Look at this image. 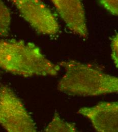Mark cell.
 Wrapping results in <instances>:
<instances>
[{
    "mask_svg": "<svg viewBox=\"0 0 118 132\" xmlns=\"http://www.w3.org/2000/svg\"><path fill=\"white\" fill-rule=\"evenodd\" d=\"M37 32L53 36L59 32L57 19L41 0H9Z\"/></svg>",
    "mask_w": 118,
    "mask_h": 132,
    "instance_id": "4",
    "label": "cell"
},
{
    "mask_svg": "<svg viewBox=\"0 0 118 132\" xmlns=\"http://www.w3.org/2000/svg\"><path fill=\"white\" fill-rule=\"evenodd\" d=\"M77 113L88 119L97 132H118V101L100 102Z\"/></svg>",
    "mask_w": 118,
    "mask_h": 132,
    "instance_id": "5",
    "label": "cell"
},
{
    "mask_svg": "<svg viewBox=\"0 0 118 132\" xmlns=\"http://www.w3.org/2000/svg\"><path fill=\"white\" fill-rule=\"evenodd\" d=\"M111 56L115 65L118 68V33L113 37L112 40Z\"/></svg>",
    "mask_w": 118,
    "mask_h": 132,
    "instance_id": "10",
    "label": "cell"
},
{
    "mask_svg": "<svg viewBox=\"0 0 118 132\" xmlns=\"http://www.w3.org/2000/svg\"><path fill=\"white\" fill-rule=\"evenodd\" d=\"M11 22V12L3 0H0V36L7 37L9 33Z\"/></svg>",
    "mask_w": 118,
    "mask_h": 132,
    "instance_id": "8",
    "label": "cell"
},
{
    "mask_svg": "<svg viewBox=\"0 0 118 132\" xmlns=\"http://www.w3.org/2000/svg\"><path fill=\"white\" fill-rule=\"evenodd\" d=\"M0 68L25 77L54 76L60 71V66L48 59L34 43L0 39Z\"/></svg>",
    "mask_w": 118,
    "mask_h": 132,
    "instance_id": "1",
    "label": "cell"
},
{
    "mask_svg": "<svg viewBox=\"0 0 118 132\" xmlns=\"http://www.w3.org/2000/svg\"><path fill=\"white\" fill-rule=\"evenodd\" d=\"M0 126L8 132H35L36 125L22 102L8 86H0Z\"/></svg>",
    "mask_w": 118,
    "mask_h": 132,
    "instance_id": "3",
    "label": "cell"
},
{
    "mask_svg": "<svg viewBox=\"0 0 118 132\" xmlns=\"http://www.w3.org/2000/svg\"><path fill=\"white\" fill-rule=\"evenodd\" d=\"M102 5L114 15L118 17V0H99Z\"/></svg>",
    "mask_w": 118,
    "mask_h": 132,
    "instance_id": "9",
    "label": "cell"
},
{
    "mask_svg": "<svg viewBox=\"0 0 118 132\" xmlns=\"http://www.w3.org/2000/svg\"><path fill=\"white\" fill-rule=\"evenodd\" d=\"M77 129L73 123H70L62 119L56 112L51 121L44 130V132H76Z\"/></svg>",
    "mask_w": 118,
    "mask_h": 132,
    "instance_id": "7",
    "label": "cell"
},
{
    "mask_svg": "<svg viewBox=\"0 0 118 132\" xmlns=\"http://www.w3.org/2000/svg\"><path fill=\"white\" fill-rule=\"evenodd\" d=\"M68 28L81 37L86 38L88 31L82 0H51Z\"/></svg>",
    "mask_w": 118,
    "mask_h": 132,
    "instance_id": "6",
    "label": "cell"
},
{
    "mask_svg": "<svg viewBox=\"0 0 118 132\" xmlns=\"http://www.w3.org/2000/svg\"><path fill=\"white\" fill-rule=\"evenodd\" d=\"M59 65L65 70L58 84V89L62 93L81 97L118 93V77L74 60L61 62Z\"/></svg>",
    "mask_w": 118,
    "mask_h": 132,
    "instance_id": "2",
    "label": "cell"
}]
</instances>
